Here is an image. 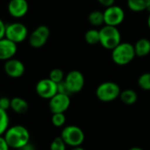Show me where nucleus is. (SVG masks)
<instances>
[{
    "label": "nucleus",
    "mask_w": 150,
    "mask_h": 150,
    "mask_svg": "<svg viewBox=\"0 0 150 150\" xmlns=\"http://www.w3.org/2000/svg\"><path fill=\"white\" fill-rule=\"evenodd\" d=\"M64 82L70 92V94H75L80 92L84 86V76L79 70L69 71L65 78Z\"/></svg>",
    "instance_id": "nucleus-9"
},
{
    "label": "nucleus",
    "mask_w": 150,
    "mask_h": 150,
    "mask_svg": "<svg viewBox=\"0 0 150 150\" xmlns=\"http://www.w3.org/2000/svg\"><path fill=\"white\" fill-rule=\"evenodd\" d=\"M85 41L90 45H97L99 43V30L90 29L84 34Z\"/></svg>",
    "instance_id": "nucleus-20"
},
{
    "label": "nucleus",
    "mask_w": 150,
    "mask_h": 150,
    "mask_svg": "<svg viewBox=\"0 0 150 150\" xmlns=\"http://www.w3.org/2000/svg\"><path fill=\"white\" fill-rule=\"evenodd\" d=\"M138 85L142 90L150 91V73H143L138 78Z\"/></svg>",
    "instance_id": "nucleus-23"
},
{
    "label": "nucleus",
    "mask_w": 150,
    "mask_h": 150,
    "mask_svg": "<svg viewBox=\"0 0 150 150\" xmlns=\"http://www.w3.org/2000/svg\"><path fill=\"white\" fill-rule=\"evenodd\" d=\"M5 29H6V25L0 18V40L5 37Z\"/></svg>",
    "instance_id": "nucleus-28"
},
{
    "label": "nucleus",
    "mask_w": 150,
    "mask_h": 150,
    "mask_svg": "<svg viewBox=\"0 0 150 150\" xmlns=\"http://www.w3.org/2000/svg\"><path fill=\"white\" fill-rule=\"evenodd\" d=\"M49 79H51L53 82H54L55 83H59L61 82H62L65 78V75L64 72L61 69H53L50 73H49Z\"/></svg>",
    "instance_id": "nucleus-22"
},
{
    "label": "nucleus",
    "mask_w": 150,
    "mask_h": 150,
    "mask_svg": "<svg viewBox=\"0 0 150 150\" xmlns=\"http://www.w3.org/2000/svg\"><path fill=\"white\" fill-rule=\"evenodd\" d=\"M0 108L4 111L11 109V99L6 97L0 98Z\"/></svg>",
    "instance_id": "nucleus-27"
},
{
    "label": "nucleus",
    "mask_w": 150,
    "mask_h": 150,
    "mask_svg": "<svg viewBox=\"0 0 150 150\" xmlns=\"http://www.w3.org/2000/svg\"><path fill=\"white\" fill-rule=\"evenodd\" d=\"M57 93L66 94V95H69V96L71 95L69 89H68V87H67V85H66V83H65V82H64V80L62 82L57 83Z\"/></svg>",
    "instance_id": "nucleus-26"
},
{
    "label": "nucleus",
    "mask_w": 150,
    "mask_h": 150,
    "mask_svg": "<svg viewBox=\"0 0 150 150\" xmlns=\"http://www.w3.org/2000/svg\"><path fill=\"white\" fill-rule=\"evenodd\" d=\"M61 137L67 146L74 148L81 146L83 143L85 135L82 128L77 126L69 125L62 129Z\"/></svg>",
    "instance_id": "nucleus-4"
},
{
    "label": "nucleus",
    "mask_w": 150,
    "mask_h": 150,
    "mask_svg": "<svg viewBox=\"0 0 150 150\" xmlns=\"http://www.w3.org/2000/svg\"><path fill=\"white\" fill-rule=\"evenodd\" d=\"M49 36H50L49 28L45 25H41L36 27L31 33V34L28 37V41L32 47L40 48L42 47L47 42Z\"/></svg>",
    "instance_id": "nucleus-7"
},
{
    "label": "nucleus",
    "mask_w": 150,
    "mask_h": 150,
    "mask_svg": "<svg viewBox=\"0 0 150 150\" xmlns=\"http://www.w3.org/2000/svg\"><path fill=\"white\" fill-rule=\"evenodd\" d=\"M148 11H150V5H149V10H148Z\"/></svg>",
    "instance_id": "nucleus-36"
},
{
    "label": "nucleus",
    "mask_w": 150,
    "mask_h": 150,
    "mask_svg": "<svg viewBox=\"0 0 150 150\" xmlns=\"http://www.w3.org/2000/svg\"><path fill=\"white\" fill-rule=\"evenodd\" d=\"M18 50L17 44L8 40L7 38H3L0 40V61H7L14 57Z\"/></svg>",
    "instance_id": "nucleus-14"
},
{
    "label": "nucleus",
    "mask_w": 150,
    "mask_h": 150,
    "mask_svg": "<svg viewBox=\"0 0 150 150\" xmlns=\"http://www.w3.org/2000/svg\"><path fill=\"white\" fill-rule=\"evenodd\" d=\"M88 20L90 24L93 26H100L105 24L104 12L101 11H93L88 16Z\"/></svg>",
    "instance_id": "nucleus-19"
},
{
    "label": "nucleus",
    "mask_w": 150,
    "mask_h": 150,
    "mask_svg": "<svg viewBox=\"0 0 150 150\" xmlns=\"http://www.w3.org/2000/svg\"><path fill=\"white\" fill-rule=\"evenodd\" d=\"M28 37L27 27L20 22H13L6 25L5 38L17 45L25 41Z\"/></svg>",
    "instance_id": "nucleus-6"
},
{
    "label": "nucleus",
    "mask_w": 150,
    "mask_h": 150,
    "mask_svg": "<svg viewBox=\"0 0 150 150\" xmlns=\"http://www.w3.org/2000/svg\"><path fill=\"white\" fill-rule=\"evenodd\" d=\"M98 2L101 5H103V6H105V7L107 8V7H109V6L113 5L115 0H98Z\"/></svg>",
    "instance_id": "nucleus-30"
},
{
    "label": "nucleus",
    "mask_w": 150,
    "mask_h": 150,
    "mask_svg": "<svg viewBox=\"0 0 150 150\" xmlns=\"http://www.w3.org/2000/svg\"><path fill=\"white\" fill-rule=\"evenodd\" d=\"M134 45L129 42H120L112 50V60L119 66L129 64L135 57Z\"/></svg>",
    "instance_id": "nucleus-2"
},
{
    "label": "nucleus",
    "mask_w": 150,
    "mask_h": 150,
    "mask_svg": "<svg viewBox=\"0 0 150 150\" xmlns=\"http://www.w3.org/2000/svg\"><path fill=\"white\" fill-rule=\"evenodd\" d=\"M10 147L8 146L5 139L4 138V136H0V150H9Z\"/></svg>",
    "instance_id": "nucleus-29"
},
{
    "label": "nucleus",
    "mask_w": 150,
    "mask_h": 150,
    "mask_svg": "<svg viewBox=\"0 0 150 150\" xmlns=\"http://www.w3.org/2000/svg\"><path fill=\"white\" fill-rule=\"evenodd\" d=\"M9 150H18V149H10Z\"/></svg>",
    "instance_id": "nucleus-35"
},
{
    "label": "nucleus",
    "mask_w": 150,
    "mask_h": 150,
    "mask_svg": "<svg viewBox=\"0 0 150 150\" xmlns=\"http://www.w3.org/2000/svg\"><path fill=\"white\" fill-rule=\"evenodd\" d=\"M70 105V97L66 94L56 93L49 99L48 107L52 113H64Z\"/></svg>",
    "instance_id": "nucleus-11"
},
{
    "label": "nucleus",
    "mask_w": 150,
    "mask_h": 150,
    "mask_svg": "<svg viewBox=\"0 0 150 150\" xmlns=\"http://www.w3.org/2000/svg\"><path fill=\"white\" fill-rule=\"evenodd\" d=\"M66 143L63 142L61 136L55 137L51 144H50V150H66Z\"/></svg>",
    "instance_id": "nucleus-25"
},
{
    "label": "nucleus",
    "mask_w": 150,
    "mask_h": 150,
    "mask_svg": "<svg viewBox=\"0 0 150 150\" xmlns=\"http://www.w3.org/2000/svg\"><path fill=\"white\" fill-rule=\"evenodd\" d=\"M135 55L138 57H145L150 54V40L146 38H142L134 45Z\"/></svg>",
    "instance_id": "nucleus-15"
},
{
    "label": "nucleus",
    "mask_w": 150,
    "mask_h": 150,
    "mask_svg": "<svg viewBox=\"0 0 150 150\" xmlns=\"http://www.w3.org/2000/svg\"><path fill=\"white\" fill-rule=\"evenodd\" d=\"M120 98L125 105H132L136 103L138 99V95L135 91L132 89H127L120 92Z\"/></svg>",
    "instance_id": "nucleus-18"
},
{
    "label": "nucleus",
    "mask_w": 150,
    "mask_h": 150,
    "mask_svg": "<svg viewBox=\"0 0 150 150\" xmlns=\"http://www.w3.org/2000/svg\"><path fill=\"white\" fill-rule=\"evenodd\" d=\"M3 136L10 149H19L30 142V133L28 129L21 125L9 127Z\"/></svg>",
    "instance_id": "nucleus-1"
},
{
    "label": "nucleus",
    "mask_w": 150,
    "mask_h": 150,
    "mask_svg": "<svg viewBox=\"0 0 150 150\" xmlns=\"http://www.w3.org/2000/svg\"><path fill=\"white\" fill-rule=\"evenodd\" d=\"M128 150H144V149H142V148H139V147H133V148L129 149Z\"/></svg>",
    "instance_id": "nucleus-33"
},
{
    "label": "nucleus",
    "mask_w": 150,
    "mask_h": 150,
    "mask_svg": "<svg viewBox=\"0 0 150 150\" xmlns=\"http://www.w3.org/2000/svg\"><path fill=\"white\" fill-rule=\"evenodd\" d=\"M35 91L40 98L49 100L57 93V83L49 78H44L36 83Z\"/></svg>",
    "instance_id": "nucleus-10"
},
{
    "label": "nucleus",
    "mask_w": 150,
    "mask_h": 150,
    "mask_svg": "<svg viewBox=\"0 0 150 150\" xmlns=\"http://www.w3.org/2000/svg\"><path fill=\"white\" fill-rule=\"evenodd\" d=\"M4 70L8 76L11 78H19L24 75L25 68L20 60L11 58L5 61L4 64Z\"/></svg>",
    "instance_id": "nucleus-12"
},
{
    "label": "nucleus",
    "mask_w": 150,
    "mask_h": 150,
    "mask_svg": "<svg viewBox=\"0 0 150 150\" xmlns=\"http://www.w3.org/2000/svg\"><path fill=\"white\" fill-rule=\"evenodd\" d=\"M120 88L114 82L107 81L100 83L96 90L97 98L102 102H112L120 98Z\"/></svg>",
    "instance_id": "nucleus-5"
},
{
    "label": "nucleus",
    "mask_w": 150,
    "mask_h": 150,
    "mask_svg": "<svg viewBox=\"0 0 150 150\" xmlns=\"http://www.w3.org/2000/svg\"><path fill=\"white\" fill-rule=\"evenodd\" d=\"M7 9L12 18H20L27 14L29 4L27 0H10Z\"/></svg>",
    "instance_id": "nucleus-13"
},
{
    "label": "nucleus",
    "mask_w": 150,
    "mask_h": 150,
    "mask_svg": "<svg viewBox=\"0 0 150 150\" xmlns=\"http://www.w3.org/2000/svg\"><path fill=\"white\" fill-rule=\"evenodd\" d=\"M120 42V32L116 26L105 25L99 30V44L105 49L112 50Z\"/></svg>",
    "instance_id": "nucleus-3"
},
{
    "label": "nucleus",
    "mask_w": 150,
    "mask_h": 150,
    "mask_svg": "<svg viewBox=\"0 0 150 150\" xmlns=\"http://www.w3.org/2000/svg\"><path fill=\"white\" fill-rule=\"evenodd\" d=\"M29 105L27 101L22 98L15 97L11 99V109L18 114L25 113L28 111Z\"/></svg>",
    "instance_id": "nucleus-16"
},
{
    "label": "nucleus",
    "mask_w": 150,
    "mask_h": 150,
    "mask_svg": "<svg viewBox=\"0 0 150 150\" xmlns=\"http://www.w3.org/2000/svg\"><path fill=\"white\" fill-rule=\"evenodd\" d=\"M147 23H148V26H149V28L150 29V14L149 15V17H148V20H147Z\"/></svg>",
    "instance_id": "nucleus-34"
},
{
    "label": "nucleus",
    "mask_w": 150,
    "mask_h": 150,
    "mask_svg": "<svg viewBox=\"0 0 150 150\" xmlns=\"http://www.w3.org/2000/svg\"><path fill=\"white\" fill-rule=\"evenodd\" d=\"M70 150H85L83 148H82L81 146H78V147H74L72 148Z\"/></svg>",
    "instance_id": "nucleus-32"
},
{
    "label": "nucleus",
    "mask_w": 150,
    "mask_h": 150,
    "mask_svg": "<svg viewBox=\"0 0 150 150\" xmlns=\"http://www.w3.org/2000/svg\"><path fill=\"white\" fill-rule=\"evenodd\" d=\"M104 20L105 25L118 26L125 19V11L119 5H112L107 7L104 11Z\"/></svg>",
    "instance_id": "nucleus-8"
},
{
    "label": "nucleus",
    "mask_w": 150,
    "mask_h": 150,
    "mask_svg": "<svg viewBox=\"0 0 150 150\" xmlns=\"http://www.w3.org/2000/svg\"><path fill=\"white\" fill-rule=\"evenodd\" d=\"M127 7L134 12L148 11L150 5V0H127Z\"/></svg>",
    "instance_id": "nucleus-17"
},
{
    "label": "nucleus",
    "mask_w": 150,
    "mask_h": 150,
    "mask_svg": "<svg viewBox=\"0 0 150 150\" xmlns=\"http://www.w3.org/2000/svg\"><path fill=\"white\" fill-rule=\"evenodd\" d=\"M10 119L7 113V111H4L0 108V136L4 135L7 128L9 127Z\"/></svg>",
    "instance_id": "nucleus-21"
},
{
    "label": "nucleus",
    "mask_w": 150,
    "mask_h": 150,
    "mask_svg": "<svg viewBox=\"0 0 150 150\" xmlns=\"http://www.w3.org/2000/svg\"><path fill=\"white\" fill-rule=\"evenodd\" d=\"M52 124L56 127H62L66 122V116L64 113H53L51 118Z\"/></svg>",
    "instance_id": "nucleus-24"
},
{
    "label": "nucleus",
    "mask_w": 150,
    "mask_h": 150,
    "mask_svg": "<svg viewBox=\"0 0 150 150\" xmlns=\"http://www.w3.org/2000/svg\"><path fill=\"white\" fill-rule=\"evenodd\" d=\"M18 150H36V148L32 142H29L28 143H26L25 145H24L22 148H20Z\"/></svg>",
    "instance_id": "nucleus-31"
}]
</instances>
